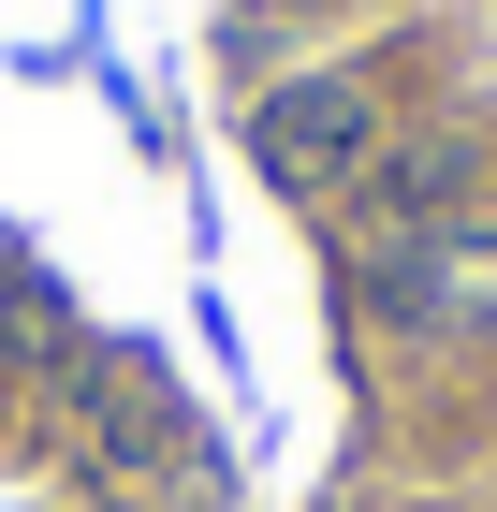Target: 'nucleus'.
<instances>
[{
    "label": "nucleus",
    "instance_id": "1",
    "mask_svg": "<svg viewBox=\"0 0 497 512\" xmlns=\"http://www.w3.org/2000/svg\"><path fill=\"white\" fill-rule=\"evenodd\" d=\"M264 161L293 176V191H351V176L381 161L366 74H293V88H264Z\"/></svg>",
    "mask_w": 497,
    "mask_h": 512
}]
</instances>
